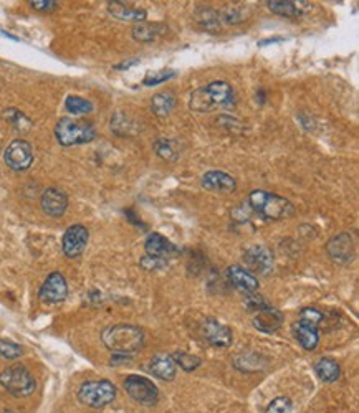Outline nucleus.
I'll return each instance as SVG.
<instances>
[{
  "instance_id": "1",
  "label": "nucleus",
  "mask_w": 359,
  "mask_h": 413,
  "mask_svg": "<svg viewBox=\"0 0 359 413\" xmlns=\"http://www.w3.org/2000/svg\"><path fill=\"white\" fill-rule=\"evenodd\" d=\"M101 341L113 354L131 355L144 347V330L133 324H114L103 330Z\"/></svg>"
},
{
  "instance_id": "2",
  "label": "nucleus",
  "mask_w": 359,
  "mask_h": 413,
  "mask_svg": "<svg viewBox=\"0 0 359 413\" xmlns=\"http://www.w3.org/2000/svg\"><path fill=\"white\" fill-rule=\"evenodd\" d=\"M235 105V93L227 81H212L194 91L191 96V109L199 113L216 109V107H232Z\"/></svg>"
},
{
  "instance_id": "3",
  "label": "nucleus",
  "mask_w": 359,
  "mask_h": 413,
  "mask_svg": "<svg viewBox=\"0 0 359 413\" xmlns=\"http://www.w3.org/2000/svg\"><path fill=\"white\" fill-rule=\"evenodd\" d=\"M249 206L263 220H282L293 213V205L285 197L267 190H254L249 195Z\"/></svg>"
},
{
  "instance_id": "4",
  "label": "nucleus",
  "mask_w": 359,
  "mask_h": 413,
  "mask_svg": "<svg viewBox=\"0 0 359 413\" xmlns=\"http://www.w3.org/2000/svg\"><path fill=\"white\" fill-rule=\"evenodd\" d=\"M323 313L315 308H305L300 311L298 319L291 324L293 337L305 350H315L320 342V326Z\"/></svg>"
},
{
  "instance_id": "5",
  "label": "nucleus",
  "mask_w": 359,
  "mask_h": 413,
  "mask_svg": "<svg viewBox=\"0 0 359 413\" xmlns=\"http://www.w3.org/2000/svg\"><path fill=\"white\" fill-rule=\"evenodd\" d=\"M55 138L61 146H76V144L92 142L96 138V129L92 123L80 121L73 118H61L55 126Z\"/></svg>"
},
{
  "instance_id": "6",
  "label": "nucleus",
  "mask_w": 359,
  "mask_h": 413,
  "mask_svg": "<svg viewBox=\"0 0 359 413\" xmlns=\"http://www.w3.org/2000/svg\"><path fill=\"white\" fill-rule=\"evenodd\" d=\"M116 399V387L110 380H88L78 390V400L86 407L105 408Z\"/></svg>"
},
{
  "instance_id": "7",
  "label": "nucleus",
  "mask_w": 359,
  "mask_h": 413,
  "mask_svg": "<svg viewBox=\"0 0 359 413\" xmlns=\"http://www.w3.org/2000/svg\"><path fill=\"white\" fill-rule=\"evenodd\" d=\"M0 385L14 396H28L35 392L37 382L34 375L25 367L20 366V363H15V366H10L6 370H2V374H0Z\"/></svg>"
},
{
  "instance_id": "8",
  "label": "nucleus",
  "mask_w": 359,
  "mask_h": 413,
  "mask_svg": "<svg viewBox=\"0 0 359 413\" xmlns=\"http://www.w3.org/2000/svg\"><path fill=\"white\" fill-rule=\"evenodd\" d=\"M199 334L202 341L207 342L209 346L217 347V349H225V347L232 346L234 336L232 329L229 326L222 324L220 321L214 319V317H207L201 322Z\"/></svg>"
},
{
  "instance_id": "9",
  "label": "nucleus",
  "mask_w": 359,
  "mask_h": 413,
  "mask_svg": "<svg viewBox=\"0 0 359 413\" xmlns=\"http://www.w3.org/2000/svg\"><path fill=\"white\" fill-rule=\"evenodd\" d=\"M125 390L131 399L141 405H154L159 400L158 387L152 380L141 377V375H130L125 380Z\"/></svg>"
},
{
  "instance_id": "10",
  "label": "nucleus",
  "mask_w": 359,
  "mask_h": 413,
  "mask_svg": "<svg viewBox=\"0 0 359 413\" xmlns=\"http://www.w3.org/2000/svg\"><path fill=\"white\" fill-rule=\"evenodd\" d=\"M243 264L254 276H267L274 271V253L267 246L255 245L243 253Z\"/></svg>"
},
{
  "instance_id": "11",
  "label": "nucleus",
  "mask_w": 359,
  "mask_h": 413,
  "mask_svg": "<svg viewBox=\"0 0 359 413\" xmlns=\"http://www.w3.org/2000/svg\"><path fill=\"white\" fill-rule=\"evenodd\" d=\"M3 160L9 165L12 171H27L34 162V149H32L30 142L23 139H15L7 146L6 154H3Z\"/></svg>"
},
{
  "instance_id": "12",
  "label": "nucleus",
  "mask_w": 359,
  "mask_h": 413,
  "mask_svg": "<svg viewBox=\"0 0 359 413\" xmlns=\"http://www.w3.org/2000/svg\"><path fill=\"white\" fill-rule=\"evenodd\" d=\"M326 253L334 263L346 264L354 260V238L351 233L341 231V233L334 235L326 243Z\"/></svg>"
},
{
  "instance_id": "13",
  "label": "nucleus",
  "mask_w": 359,
  "mask_h": 413,
  "mask_svg": "<svg viewBox=\"0 0 359 413\" xmlns=\"http://www.w3.org/2000/svg\"><path fill=\"white\" fill-rule=\"evenodd\" d=\"M68 296V284L65 276L61 273L55 271L50 273L47 276V279L43 281L42 288L39 291L40 301L47 304H59L61 301L67 299Z\"/></svg>"
},
{
  "instance_id": "14",
  "label": "nucleus",
  "mask_w": 359,
  "mask_h": 413,
  "mask_svg": "<svg viewBox=\"0 0 359 413\" xmlns=\"http://www.w3.org/2000/svg\"><path fill=\"white\" fill-rule=\"evenodd\" d=\"M90 231L85 225H72L70 229L65 231L63 240H61V248H63V253L67 258H78V256L83 255L86 245H88Z\"/></svg>"
},
{
  "instance_id": "15",
  "label": "nucleus",
  "mask_w": 359,
  "mask_h": 413,
  "mask_svg": "<svg viewBox=\"0 0 359 413\" xmlns=\"http://www.w3.org/2000/svg\"><path fill=\"white\" fill-rule=\"evenodd\" d=\"M40 205H42L43 212L50 217H61L68 209V197L63 190L50 187L42 193Z\"/></svg>"
},
{
  "instance_id": "16",
  "label": "nucleus",
  "mask_w": 359,
  "mask_h": 413,
  "mask_svg": "<svg viewBox=\"0 0 359 413\" xmlns=\"http://www.w3.org/2000/svg\"><path fill=\"white\" fill-rule=\"evenodd\" d=\"M282 322H283V314L280 313L278 309L265 304L263 308L258 309L257 314H255L254 328L258 329L260 332L271 334L282 328Z\"/></svg>"
},
{
  "instance_id": "17",
  "label": "nucleus",
  "mask_w": 359,
  "mask_h": 413,
  "mask_svg": "<svg viewBox=\"0 0 359 413\" xmlns=\"http://www.w3.org/2000/svg\"><path fill=\"white\" fill-rule=\"evenodd\" d=\"M202 187L210 192H234L237 189V180L230 173L222 171H209L202 176L201 179Z\"/></svg>"
},
{
  "instance_id": "18",
  "label": "nucleus",
  "mask_w": 359,
  "mask_h": 413,
  "mask_svg": "<svg viewBox=\"0 0 359 413\" xmlns=\"http://www.w3.org/2000/svg\"><path fill=\"white\" fill-rule=\"evenodd\" d=\"M225 276L229 283L242 293H254L258 289L257 276H254L250 271H247L243 266H238V264L227 268Z\"/></svg>"
},
{
  "instance_id": "19",
  "label": "nucleus",
  "mask_w": 359,
  "mask_h": 413,
  "mask_svg": "<svg viewBox=\"0 0 359 413\" xmlns=\"http://www.w3.org/2000/svg\"><path fill=\"white\" fill-rule=\"evenodd\" d=\"M147 369H150V372L154 375V377L164 380V382H171V380H174L177 374V366L174 359H172V355L164 352L156 354L154 357L151 359Z\"/></svg>"
},
{
  "instance_id": "20",
  "label": "nucleus",
  "mask_w": 359,
  "mask_h": 413,
  "mask_svg": "<svg viewBox=\"0 0 359 413\" xmlns=\"http://www.w3.org/2000/svg\"><path fill=\"white\" fill-rule=\"evenodd\" d=\"M144 250H146V255L163 260H169L172 255L177 253V248L164 235L156 233V231L154 233H150V237L146 238Z\"/></svg>"
},
{
  "instance_id": "21",
  "label": "nucleus",
  "mask_w": 359,
  "mask_h": 413,
  "mask_svg": "<svg viewBox=\"0 0 359 413\" xmlns=\"http://www.w3.org/2000/svg\"><path fill=\"white\" fill-rule=\"evenodd\" d=\"M108 12L121 22H146L147 12L144 8L131 7L125 2H108Z\"/></svg>"
},
{
  "instance_id": "22",
  "label": "nucleus",
  "mask_w": 359,
  "mask_h": 413,
  "mask_svg": "<svg viewBox=\"0 0 359 413\" xmlns=\"http://www.w3.org/2000/svg\"><path fill=\"white\" fill-rule=\"evenodd\" d=\"M268 8L280 17H288V19H296L305 12L309 10L311 3L309 2H296V0H270L267 2Z\"/></svg>"
},
{
  "instance_id": "23",
  "label": "nucleus",
  "mask_w": 359,
  "mask_h": 413,
  "mask_svg": "<svg viewBox=\"0 0 359 413\" xmlns=\"http://www.w3.org/2000/svg\"><path fill=\"white\" fill-rule=\"evenodd\" d=\"M164 32H166V27H164L163 23H156V22L136 23L133 30H131V33H133V39L136 41H141V43H151V41H154L159 35H163Z\"/></svg>"
},
{
  "instance_id": "24",
  "label": "nucleus",
  "mask_w": 359,
  "mask_h": 413,
  "mask_svg": "<svg viewBox=\"0 0 359 413\" xmlns=\"http://www.w3.org/2000/svg\"><path fill=\"white\" fill-rule=\"evenodd\" d=\"M176 106V94L174 91L166 89L161 91V93L154 94L151 99V111L159 118H164V116L171 114V111L174 109Z\"/></svg>"
},
{
  "instance_id": "25",
  "label": "nucleus",
  "mask_w": 359,
  "mask_h": 413,
  "mask_svg": "<svg viewBox=\"0 0 359 413\" xmlns=\"http://www.w3.org/2000/svg\"><path fill=\"white\" fill-rule=\"evenodd\" d=\"M315 372L316 375L320 377L323 382H336L338 379L341 377V367L340 363L336 361H333V359L323 357L320 359V361L315 362Z\"/></svg>"
},
{
  "instance_id": "26",
  "label": "nucleus",
  "mask_w": 359,
  "mask_h": 413,
  "mask_svg": "<svg viewBox=\"0 0 359 413\" xmlns=\"http://www.w3.org/2000/svg\"><path fill=\"white\" fill-rule=\"evenodd\" d=\"M154 151L161 159L169 160V162H174L176 159H179L181 151H179V142L174 139L161 138L154 142Z\"/></svg>"
},
{
  "instance_id": "27",
  "label": "nucleus",
  "mask_w": 359,
  "mask_h": 413,
  "mask_svg": "<svg viewBox=\"0 0 359 413\" xmlns=\"http://www.w3.org/2000/svg\"><path fill=\"white\" fill-rule=\"evenodd\" d=\"M260 359H262V355L255 352H240L238 355H235L234 366L238 370L245 372V374H249V366H254V372H257L265 367V362H260Z\"/></svg>"
},
{
  "instance_id": "28",
  "label": "nucleus",
  "mask_w": 359,
  "mask_h": 413,
  "mask_svg": "<svg viewBox=\"0 0 359 413\" xmlns=\"http://www.w3.org/2000/svg\"><path fill=\"white\" fill-rule=\"evenodd\" d=\"M3 118L7 119L12 124V127H14L15 131H20V132H25L32 127V121L30 119L27 118L25 114L22 113V111L19 109H7L6 114H3Z\"/></svg>"
},
{
  "instance_id": "29",
  "label": "nucleus",
  "mask_w": 359,
  "mask_h": 413,
  "mask_svg": "<svg viewBox=\"0 0 359 413\" xmlns=\"http://www.w3.org/2000/svg\"><path fill=\"white\" fill-rule=\"evenodd\" d=\"M65 107L72 114H88L93 111L92 101L80 96H68L67 101H65Z\"/></svg>"
},
{
  "instance_id": "30",
  "label": "nucleus",
  "mask_w": 359,
  "mask_h": 413,
  "mask_svg": "<svg viewBox=\"0 0 359 413\" xmlns=\"http://www.w3.org/2000/svg\"><path fill=\"white\" fill-rule=\"evenodd\" d=\"M172 359H174L176 366H179L181 369L185 370V372L196 370L197 367H199L202 363L201 357H197V355H192L189 352H184V350H179V352L172 354Z\"/></svg>"
},
{
  "instance_id": "31",
  "label": "nucleus",
  "mask_w": 359,
  "mask_h": 413,
  "mask_svg": "<svg viewBox=\"0 0 359 413\" xmlns=\"http://www.w3.org/2000/svg\"><path fill=\"white\" fill-rule=\"evenodd\" d=\"M23 354V349L20 344L7 341V339H0V357L9 359V361H15L20 355Z\"/></svg>"
},
{
  "instance_id": "32",
  "label": "nucleus",
  "mask_w": 359,
  "mask_h": 413,
  "mask_svg": "<svg viewBox=\"0 0 359 413\" xmlns=\"http://www.w3.org/2000/svg\"><path fill=\"white\" fill-rule=\"evenodd\" d=\"M174 76H176V72H172V70H163V72H151V73L146 74V78L143 80V85L154 86V85H159V83L171 80V78H174Z\"/></svg>"
},
{
  "instance_id": "33",
  "label": "nucleus",
  "mask_w": 359,
  "mask_h": 413,
  "mask_svg": "<svg viewBox=\"0 0 359 413\" xmlns=\"http://www.w3.org/2000/svg\"><path fill=\"white\" fill-rule=\"evenodd\" d=\"M291 410V400L288 396H276L268 405L265 413H290Z\"/></svg>"
},
{
  "instance_id": "34",
  "label": "nucleus",
  "mask_w": 359,
  "mask_h": 413,
  "mask_svg": "<svg viewBox=\"0 0 359 413\" xmlns=\"http://www.w3.org/2000/svg\"><path fill=\"white\" fill-rule=\"evenodd\" d=\"M139 264L147 271H154V270H163V268L167 266V260L163 258H156V256H150L144 255L141 260H139Z\"/></svg>"
},
{
  "instance_id": "35",
  "label": "nucleus",
  "mask_w": 359,
  "mask_h": 413,
  "mask_svg": "<svg viewBox=\"0 0 359 413\" xmlns=\"http://www.w3.org/2000/svg\"><path fill=\"white\" fill-rule=\"evenodd\" d=\"M30 6H32V8H35V10L52 12V10H55L59 3L53 2V0H32Z\"/></svg>"
},
{
  "instance_id": "36",
  "label": "nucleus",
  "mask_w": 359,
  "mask_h": 413,
  "mask_svg": "<svg viewBox=\"0 0 359 413\" xmlns=\"http://www.w3.org/2000/svg\"><path fill=\"white\" fill-rule=\"evenodd\" d=\"M136 63H139V60H138V58H133V60L125 61V63L116 65V66H114V68H116V70H127V68H130V66H133V65H136Z\"/></svg>"
},
{
  "instance_id": "37",
  "label": "nucleus",
  "mask_w": 359,
  "mask_h": 413,
  "mask_svg": "<svg viewBox=\"0 0 359 413\" xmlns=\"http://www.w3.org/2000/svg\"><path fill=\"white\" fill-rule=\"evenodd\" d=\"M275 41H283V39H282V36H275V39H265V40L260 41L258 45H262V47H263V45H267V43H275Z\"/></svg>"
},
{
  "instance_id": "38",
  "label": "nucleus",
  "mask_w": 359,
  "mask_h": 413,
  "mask_svg": "<svg viewBox=\"0 0 359 413\" xmlns=\"http://www.w3.org/2000/svg\"><path fill=\"white\" fill-rule=\"evenodd\" d=\"M2 413H15V412H12V410H6V412H2Z\"/></svg>"
}]
</instances>
